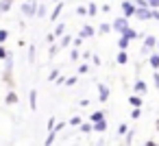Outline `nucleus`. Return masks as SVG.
<instances>
[{"instance_id": "nucleus-1", "label": "nucleus", "mask_w": 159, "mask_h": 146, "mask_svg": "<svg viewBox=\"0 0 159 146\" xmlns=\"http://www.w3.org/2000/svg\"><path fill=\"white\" fill-rule=\"evenodd\" d=\"M37 7H39L37 0H24L20 5V11L24 18H37Z\"/></svg>"}, {"instance_id": "nucleus-2", "label": "nucleus", "mask_w": 159, "mask_h": 146, "mask_svg": "<svg viewBox=\"0 0 159 146\" xmlns=\"http://www.w3.org/2000/svg\"><path fill=\"white\" fill-rule=\"evenodd\" d=\"M135 11H137V7H135L133 2H129V0H124V2H122V13H124L126 20H129V18H135Z\"/></svg>"}, {"instance_id": "nucleus-3", "label": "nucleus", "mask_w": 159, "mask_h": 146, "mask_svg": "<svg viewBox=\"0 0 159 146\" xmlns=\"http://www.w3.org/2000/svg\"><path fill=\"white\" fill-rule=\"evenodd\" d=\"M111 29L113 31H118L120 35L129 29V22H126V18H118V20H113V24H111Z\"/></svg>"}, {"instance_id": "nucleus-4", "label": "nucleus", "mask_w": 159, "mask_h": 146, "mask_svg": "<svg viewBox=\"0 0 159 146\" xmlns=\"http://www.w3.org/2000/svg\"><path fill=\"white\" fill-rule=\"evenodd\" d=\"M94 35H96V29H94L92 24H85V26L81 29V33H79L81 39H89V37H94Z\"/></svg>"}, {"instance_id": "nucleus-5", "label": "nucleus", "mask_w": 159, "mask_h": 146, "mask_svg": "<svg viewBox=\"0 0 159 146\" xmlns=\"http://www.w3.org/2000/svg\"><path fill=\"white\" fill-rule=\"evenodd\" d=\"M107 98H109V87L105 83H100L98 85V100L100 103H107Z\"/></svg>"}, {"instance_id": "nucleus-6", "label": "nucleus", "mask_w": 159, "mask_h": 146, "mask_svg": "<svg viewBox=\"0 0 159 146\" xmlns=\"http://www.w3.org/2000/svg\"><path fill=\"white\" fill-rule=\"evenodd\" d=\"M63 7H66L63 2H57V5H55V9H52V13H50V20H52V22H57V20H59V16H61Z\"/></svg>"}, {"instance_id": "nucleus-7", "label": "nucleus", "mask_w": 159, "mask_h": 146, "mask_svg": "<svg viewBox=\"0 0 159 146\" xmlns=\"http://www.w3.org/2000/svg\"><path fill=\"white\" fill-rule=\"evenodd\" d=\"M135 18H137V20H150V18H152V11H150V9H137V11H135Z\"/></svg>"}, {"instance_id": "nucleus-8", "label": "nucleus", "mask_w": 159, "mask_h": 146, "mask_svg": "<svg viewBox=\"0 0 159 146\" xmlns=\"http://www.w3.org/2000/svg\"><path fill=\"white\" fill-rule=\"evenodd\" d=\"M5 103H7L9 107H13V105H18V94H16L13 89H9V92H7V96H5Z\"/></svg>"}, {"instance_id": "nucleus-9", "label": "nucleus", "mask_w": 159, "mask_h": 146, "mask_svg": "<svg viewBox=\"0 0 159 146\" xmlns=\"http://www.w3.org/2000/svg\"><path fill=\"white\" fill-rule=\"evenodd\" d=\"M29 105H31V111L37 109V89H31L29 92Z\"/></svg>"}, {"instance_id": "nucleus-10", "label": "nucleus", "mask_w": 159, "mask_h": 146, "mask_svg": "<svg viewBox=\"0 0 159 146\" xmlns=\"http://www.w3.org/2000/svg\"><path fill=\"white\" fill-rule=\"evenodd\" d=\"M157 46V39L155 37H146V42H144V48H142V52H148L150 48H155Z\"/></svg>"}, {"instance_id": "nucleus-11", "label": "nucleus", "mask_w": 159, "mask_h": 146, "mask_svg": "<svg viewBox=\"0 0 159 146\" xmlns=\"http://www.w3.org/2000/svg\"><path fill=\"white\" fill-rule=\"evenodd\" d=\"M26 59H29V63H31V66H33V63L37 61V48H35L33 44L29 46V57H26Z\"/></svg>"}, {"instance_id": "nucleus-12", "label": "nucleus", "mask_w": 159, "mask_h": 146, "mask_svg": "<svg viewBox=\"0 0 159 146\" xmlns=\"http://www.w3.org/2000/svg\"><path fill=\"white\" fill-rule=\"evenodd\" d=\"M100 120H105V111H92L89 122H92V124H96V122H100Z\"/></svg>"}, {"instance_id": "nucleus-13", "label": "nucleus", "mask_w": 159, "mask_h": 146, "mask_svg": "<svg viewBox=\"0 0 159 146\" xmlns=\"http://www.w3.org/2000/svg\"><path fill=\"white\" fill-rule=\"evenodd\" d=\"M52 33H55V37H59V39H61V37L66 35V24H63V22H59V24L55 26V31H52Z\"/></svg>"}, {"instance_id": "nucleus-14", "label": "nucleus", "mask_w": 159, "mask_h": 146, "mask_svg": "<svg viewBox=\"0 0 159 146\" xmlns=\"http://www.w3.org/2000/svg\"><path fill=\"white\" fill-rule=\"evenodd\" d=\"M57 135H59L57 131H50V133L46 135V139H44V146H52V144H55V139H57Z\"/></svg>"}, {"instance_id": "nucleus-15", "label": "nucleus", "mask_w": 159, "mask_h": 146, "mask_svg": "<svg viewBox=\"0 0 159 146\" xmlns=\"http://www.w3.org/2000/svg\"><path fill=\"white\" fill-rule=\"evenodd\" d=\"M11 5L13 2H9V0H0V13H9L11 11Z\"/></svg>"}, {"instance_id": "nucleus-16", "label": "nucleus", "mask_w": 159, "mask_h": 146, "mask_svg": "<svg viewBox=\"0 0 159 146\" xmlns=\"http://www.w3.org/2000/svg\"><path fill=\"white\" fill-rule=\"evenodd\" d=\"M72 39H74V37H70V35H63V37L59 39V48H68V46L72 44Z\"/></svg>"}, {"instance_id": "nucleus-17", "label": "nucleus", "mask_w": 159, "mask_h": 146, "mask_svg": "<svg viewBox=\"0 0 159 146\" xmlns=\"http://www.w3.org/2000/svg\"><path fill=\"white\" fill-rule=\"evenodd\" d=\"M116 61H118L120 66H124V63L129 61V55H126V50H120V52H118V59H116Z\"/></svg>"}, {"instance_id": "nucleus-18", "label": "nucleus", "mask_w": 159, "mask_h": 146, "mask_svg": "<svg viewBox=\"0 0 159 146\" xmlns=\"http://www.w3.org/2000/svg\"><path fill=\"white\" fill-rule=\"evenodd\" d=\"M94 131H98V133H105V131H107V120H100V122H96V124H94Z\"/></svg>"}, {"instance_id": "nucleus-19", "label": "nucleus", "mask_w": 159, "mask_h": 146, "mask_svg": "<svg viewBox=\"0 0 159 146\" xmlns=\"http://www.w3.org/2000/svg\"><path fill=\"white\" fill-rule=\"evenodd\" d=\"M113 29H111V24H107V22H102L100 26H98V33H102V35H107V33H111Z\"/></svg>"}, {"instance_id": "nucleus-20", "label": "nucleus", "mask_w": 159, "mask_h": 146, "mask_svg": "<svg viewBox=\"0 0 159 146\" xmlns=\"http://www.w3.org/2000/svg\"><path fill=\"white\" fill-rule=\"evenodd\" d=\"M122 37H126V39H129V42H131V39H135V37H137V33H135V31H133V29H131V26H129V29H126V31H124V33H122Z\"/></svg>"}, {"instance_id": "nucleus-21", "label": "nucleus", "mask_w": 159, "mask_h": 146, "mask_svg": "<svg viewBox=\"0 0 159 146\" xmlns=\"http://www.w3.org/2000/svg\"><path fill=\"white\" fill-rule=\"evenodd\" d=\"M135 92L137 94H146V83L144 81H135Z\"/></svg>"}, {"instance_id": "nucleus-22", "label": "nucleus", "mask_w": 159, "mask_h": 146, "mask_svg": "<svg viewBox=\"0 0 159 146\" xmlns=\"http://www.w3.org/2000/svg\"><path fill=\"white\" fill-rule=\"evenodd\" d=\"M129 103H131L135 109H139V107H142V98H139V96H129Z\"/></svg>"}, {"instance_id": "nucleus-23", "label": "nucleus", "mask_w": 159, "mask_h": 146, "mask_svg": "<svg viewBox=\"0 0 159 146\" xmlns=\"http://www.w3.org/2000/svg\"><path fill=\"white\" fill-rule=\"evenodd\" d=\"M68 124H70V126H81V124H83V120H81L79 116H72V118L68 120Z\"/></svg>"}, {"instance_id": "nucleus-24", "label": "nucleus", "mask_w": 159, "mask_h": 146, "mask_svg": "<svg viewBox=\"0 0 159 146\" xmlns=\"http://www.w3.org/2000/svg\"><path fill=\"white\" fill-rule=\"evenodd\" d=\"M7 39H9V31L7 29H0V46H2Z\"/></svg>"}, {"instance_id": "nucleus-25", "label": "nucleus", "mask_w": 159, "mask_h": 146, "mask_svg": "<svg viewBox=\"0 0 159 146\" xmlns=\"http://www.w3.org/2000/svg\"><path fill=\"white\" fill-rule=\"evenodd\" d=\"M118 46H120V50H126V48H129V39L120 35V39H118Z\"/></svg>"}, {"instance_id": "nucleus-26", "label": "nucleus", "mask_w": 159, "mask_h": 146, "mask_svg": "<svg viewBox=\"0 0 159 146\" xmlns=\"http://www.w3.org/2000/svg\"><path fill=\"white\" fill-rule=\"evenodd\" d=\"M9 55H11V52H9L5 46H0V61H7V59H9Z\"/></svg>"}, {"instance_id": "nucleus-27", "label": "nucleus", "mask_w": 159, "mask_h": 146, "mask_svg": "<svg viewBox=\"0 0 159 146\" xmlns=\"http://www.w3.org/2000/svg\"><path fill=\"white\" fill-rule=\"evenodd\" d=\"M96 13H98V7H96L94 2H89V5H87V16H96Z\"/></svg>"}, {"instance_id": "nucleus-28", "label": "nucleus", "mask_w": 159, "mask_h": 146, "mask_svg": "<svg viewBox=\"0 0 159 146\" xmlns=\"http://www.w3.org/2000/svg\"><path fill=\"white\" fill-rule=\"evenodd\" d=\"M59 76H61V72H59V70H50V74H48V81H55V83H57V79H59Z\"/></svg>"}, {"instance_id": "nucleus-29", "label": "nucleus", "mask_w": 159, "mask_h": 146, "mask_svg": "<svg viewBox=\"0 0 159 146\" xmlns=\"http://www.w3.org/2000/svg\"><path fill=\"white\" fill-rule=\"evenodd\" d=\"M81 131H83V133H89V131H94V124H92V122H83V124H81Z\"/></svg>"}, {"instance_id": "nucleus-30", "label": "nucleus", "mask_w": 159, "mask_h": 146, "mask_svg": "<svg viewBox=\"0 0 159 146\" xmlns=\"http://www.w3.org/2000/svg\"><path fill=\"white\" fill-rule=\"evenodd\" d=\"M148 61H150V66H152L155 70L159 68V55H150V59H148Z\"/></svg>"}, {"instance_id": "nucleus-31", "label": "nucleus", "mask_w": 159, "mask_h": 146, "mask_svg": "<svg viewBox=\"0 0 159 146\" xmlns=\"http://www.w3.org/2000/svg\"><path fill=\"white\" fill-rule=\"evenodd\" d=\"M37 18H46V5H39L37 7Z\"/></svg>"}, {"instance_id": "nucleus-32", "label": "nucleus", "mask_w": 159, "mask_h": 146, "mask_svg": "<svg viewBox=\"0 0 159 146\" xmlns=\"http://www.w3.org/2000/svg\"><path fill=\"white\" fill-rule=\"evenodd\" d=\"M55 42H57V37H55V33H48V35H46V44H50V46H52Z\"/></svg>"}, {"instance_id": "nucleus-33", "label": "nucleus", "mask_w": 159, "mask_h": 146, "mask_svg": "<svg viewBox=\"0 0 159 146\" xmlns=\"http://www.w3.org/2000/svg\"><path fill=\"white\" fill-rule=\"evenodd\" d=\"M57 52H59V44H52V46H50V57H48V59H52Z\"/></svg>"}, {"instance_id": "nucleus-34", "label": "nucleus", "mask_w": 159, "mask_h": 146, "mask_svg": "<svg viewBox=\"0 0 159 146\" xmlns=\"http://www.w3.org/2000/svg\"><path fill=\"white\" fill-rule=\"evenodd\" d=\"M79 57H81V52H79V48H72V52H70V59H72V61H76Z\"/></svg>"}, {"instance_id": "nucleus-35", "label": "nucleus", "mask_w": 159, "mask_h": 146, "mask_svg": "<svg viewBox=\"0 0 159 146\" xmlns=\"http://www.w3.org/2000/svg\"><path fill=\"white\" fill-rule=\"evenodd\" d=\"M66 85H68V87L76 85V76H68V79H66Z\"/></svg>"}, {"instance_id": "nucleus-36", "label": "nucleus", "mask_w": 159, "mask_h": 146, "mask_svg": "<svg viewBox=\"0 0 159 146\" xmlns=\"http://www.w3.org/2000/svg\"><path fill=\"white\" fill-rule=\"evenodd\" d=\"M124 133H129V126L126 124H120L118 126V135H124Z\"/></svg>"}, {"instance_id": "nucleus-37", "label": "nucleus", "mask_w": 159, "mask_h": 146, "mask_svg": "<svg viewBox=\"0 0 159 146\" xmlns=\"http://www.w3.org/2000/svg\"><path fill=\"white\" fill-rule=\"evenodd\" d=\"M76 16H87V7H76Z\"/></svg>"}, {"instance_id": "nucleus-38", "label": "nucleus", "mask_w": 159, "mask_h": 146, "mask_svg": "<svg viewBox=\"0 0 159 146\" xmlns=\"http://www.w3.org/2000/svg\"><path fill=\"white\" fill-rule=\"evenodd\" d=\"M87 70H89L87 63H81V66H79V74H87Z\"/></svg>"}, {"instance_id": "nucleus-39", "label": "nucleus", "mask_w": 159, "mask_h": 146, "mask_svg": "<svg viewBox=\"0 0 159 146\" xmlns=\"http://www.w3.org/2000/svg\"><path fill=\"white\" fill-rule=\"evenodd\" d=\"M81 44H83V39H81V37H74V39H72V46H74V48H79Z\"/></svg>"}, {"instance_id": "nucleus-40", "label": "nucleus", "mask_w": 159, "mask_h": 146, "mask_svg": "<svg viewBox=\"0 0 159 146\" xmlns=\"http://www.w3.org/2000/svg\"><path fill=\"white\" fill-rule=\"evenodd\" d=\"M139 116H142V111H139V109H133V111H131V118H133V120H137Z\"/></svg>"}, {"instance_id": "nucleus-41", "label": "nucleus", "mask_w": 159, "mask_h": 146, "mask_svg": "<svg viewBox=\"0 0 159 146\" xmlns=\"http://www.w3.org/2000/svg\"><path fill=\"white\" fill-rule=\"evenodd\" d=\"M63 126H68V124H66V122H57V126H55V131H57V133H59V131H61V129H63Z\"/></svg>"}, {"instance_id": "nucleus-42", "label": "nucleus", "mask_w": 159, "mask_h": 146, "mask_svg": "<svg viewBox=\"0 0 159 146\" xmlns=\"http://www.w3.org/2000/svg\"><path fill=\"white\" fill-rule=\"evenodd\" d=\"M92 61H94V66H100V63H102V61H100V57H96V55L92 57Z\"/></svg>"}, {"instance_id": "nucleus-43", "label": "nucleus", "mask_w": 159, "mask_h": 146, "mask_svg": "<svg viewBox=\"0 0 159 146\" xmlns=\"http://www.w3.org/2000/svg\"><path fill=\"white\" fill-rule=\"evenodd\" d=\"M152 18H155V20H159V11H152Z\"/></svg>"}, {"instance_id": "nucleus-44", "label": "nucleus", "mask_w": 159, "mask_h": 146, "mask_svg": "<svg viewBox=\"0 0 159 146\" xmlns=\"http://www.w3.org/2000/svg\"><path fill=\"white\" fill-rule=\"evenodd\" d=\"M155 85L159 87V74H155Z\"/></svg>"}, {"instance_id": "nucleus-45", "label": "nucleus", "mask_w": 159, "mask_h": 146, "mask_svg": "<svg viewBox=\"0 0 159 146\" xmlns=\"http://www.w3.org/2000/svg\"><path fill=\"white\" fill-rule=\"evenodd\" d=\"M96 146H105V142H102V139H100V142H98V144H96Z\"/></svg>"}, {"instance_id": "nucleus-46", "label": "nucleus", "mask_w": 159, "mask_h": 146, "mask_svg": "<svg viewBox=\"0 0 159 146\" xmlns=\"http://www.w3.org/2000/svg\"><path fill=\"white\" fill-rule=\"evenodd\" d=\"M52 2H55V5H57V2H61V0H52Z\"/></svg>"}, {"instance_id": "nucleus-47", "label": "nucleus", "mask_w": 159, "mask_h": 146, "mask_svg": "<svg viewBox=\"0 0 159 146\" xmlns=\"http://www.w3.org/2000/svg\"><path fill=\"white\" fill-rule=\"evenodd\" d=\"M157 48H159V42H157Z\"/></svg>"}, {"instance_id": "nucleus-48", "label": "nucleus", "mask_w": 159, "mask_h": 146, "mask_svg": "<svg viewBox=\"0 0 159 146\" xmlns=\"http://www.w3.org/2000/svg\"><path fill=\"white\" fill-rule=\"evenodd\" d=\"M9 2H13V0H9Z\"/></svg>"}]
</instances>
